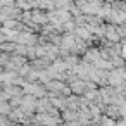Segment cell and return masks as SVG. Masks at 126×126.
<instances>
[{"label":"cell","instance_id":"8992f818","mask_svg":"<svg viewBox=\"0 0 126 126\" xmlns=\"http://www.w3.org/2000/svg\"><path fill=\"white\" fill-rule=\"evenodd\" d=\"M85 83L83 81H74V83H71V92H76V93H81V92H85Z\"/></svg>","mask_w":126,"mask_h":126},{"label":"cell","instance_id":"7a4b0ae2","mask_svg":"<svg viewBox=\"0 0 126 126\" xmlns=\"http://www.w3.org/2000/svg\"><path fill=\"white\" fill-rule=\"evenodd\" d=\"M123 67H117V69H112V73H109V83L112 86H121L123 85Z\"/></svg>","mask_w":126,"mask_h":126},{"label":"cell","instance_id":"9c48e42d","mask_svg":"<svg viewBox=\"0 0 126 126\" xmlns=\"http://www.w3.org/2000/svg\"><path fill=\"white\" fill-rule=\"evenodd\" d=\"M47 86H48L50 90H57V92L64 88V85H62L61 81H48V83H47Z\"/></svg>","mask_w":126,"mask_h":126},{"label":"cell","instance_id":"7c38bea8","mask_svg":"<svg viewBox=\"0 0 126 126\" xmlns=\"http://www.w3.org/2000/svg\"><path fill=\"white\" fill-rule=\"evenodd\" d=\"M11 126H16V124H11Z\"/></svg>","mask_w":126,"mask_h":126},{"label":"cell","instance_id":"5b68a950","mask_svg":"<svg viewBox=\"0 0 126 126\" xmlns=\"http://www.w3.org/2000/svg\"><path fill=\"white\" fill-rule=\"evenodd\" d=\"M105 36H107L110 42H117V40H119V36H117V33H116V28H112V26H107V28H105Z\"/></svg>","mask_w":126,"mask_h":126},{"label":"cell","instance_id":"6da1fadb","mask_svg":"<svg viewBox=\"0 0 126 126\" xmlns=\"http://www.w3.org/2000/svg\"><path fill=\"white\" fill-rule=\"evenodd\" d=\"M19 104H21V112H33L36 109V98L31 95H26Z\"/></svg>","mask_w":126,"mask_h":126},{"label":"cell","instance_id":"52a82bcc","mask_svg":"<svg viewBox=\"0 0 126 126\" xmlns=\"http://www.w3.org/2000/svg\"><path fill=\"white\" fill-rule=\"evenodd\" d=\"M31 16H30V19H33V21H36V23H45L47 21V16L43 14V12H30Z\"/></svg>","mask_w":126,"mask_h":126},{"label":"cell","instance_id":"ba28073f","mask_svg":"<svg viewBox=\"0 0 126 126\" xmlns=\"http://www.w3.org/2000/svg\"><path fill=\"white\" fill-rule=\"evenodd\" d=\"M74 31H76V35H78L79 38H83V40H85V38H90V33H88V30H86L85 26H76Z\"/></svg>","mask_w":126,"mask_h":126},{"label":"cell","instance_id":"3957f363","mask_svg":"<svg viewBox=\"0 0 126 126\" xmlns=\"http://www.w3.org/2000/svg\"><path fill=\"white\" fill-rule=\"evenodd\" d=\"M98 59H100V52H98V50H95V48H93V50H88V52H86V55H85V61L93 62V64H95Z\"/></svg>","mask_w":126,"mask_h":126},{"label":"cell","instance_id":"8fae6325","mask_svg":"<svg viewBox=\"0 0 126 126\" xmlns=\"http://www.w3.org/2000/svg\"><path fill=\"white\" fill-rule=\"evenodd\" d=\"M116 126H124V123H123V119H119V121L116 123Z\"/></svg>","mask_w":126,"mask_h":126},{"label":"cell","instance_id":"277c9868","mask_svg":"<svg viewBox=\"0 0 126 126\" xmlns=\"http://www.w3.org/2000/svg\"><path fill=\"white\" fill-rule=\"evenodd\" d=\"M62 45H64L66 50H67V48H73V47L76 45V38H74L73 35H66V36L62 38Z\"/></svg>","mask_w":126,"mask_h":126},{"label":"cell","instance_id":"30bf717a","mask_svg":"<svg viewBox=\"0 0 126 126\" xmlns=\"http://www.w3.org/2000/svg\"><path fill=\"white\" fill-rule=\"evenodd\" d=\"M9 110H11L9 104H5V102H0V112H2V114H7Z\"/></svg>","mask_w":126,"mask_h":126}]
</instances>
